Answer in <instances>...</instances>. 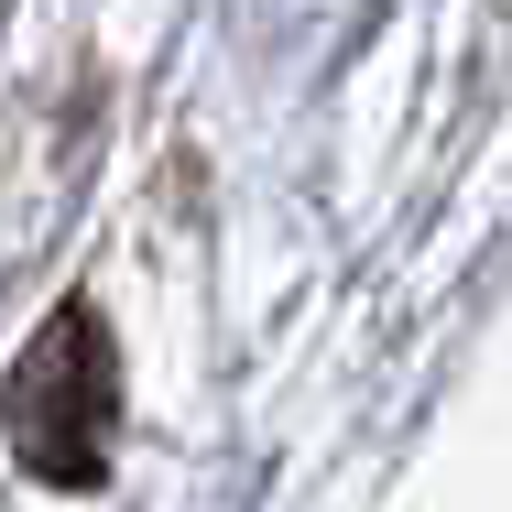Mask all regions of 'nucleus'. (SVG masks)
Returning a JSON list of instances; mask_svg holds the SVG:
<instances>
[{"label":"nucleus","mask_w":512,"mask_h":512,"mask_svg":"<svg viewBox=\"0 0 512 512\" xmlns=\"http://www.w3.org/2000/svg\"><path fill=\"white\" fill-rule=\"evenodd\" d=\"M109 436H120V349H109V327L88 306H55L33 327L22 371H11V447H22L33 480L99 491Z\"/></svg>","instance_id":"1"}]
</instances>
